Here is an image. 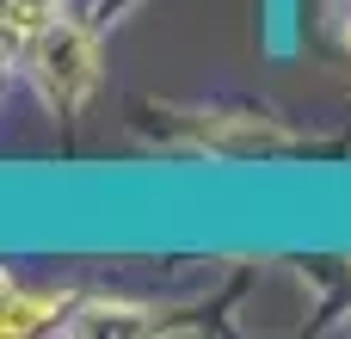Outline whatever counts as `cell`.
<instances>
[{"mask_svg":"<svg viewBox=\"0 0 351 339\" xmlns=\"http://www.w3.org/2000/svg\"><path fill=\"white\" fill-rule=\"evenodd\" d=\"M31 68H37V80H43L49 99L74 105V99L93 86V74H99V56H93V37H86L80 25L56 19V25L37 31V43H31Z\"/></svg>","mask_w":351,"mask_h":339,"instance_id":"cell-1","label":"cell"},{"mask_svg":"<svg viewBox=\"0 0 351 339\" xmlns=\"http://www.w3.org/2000/svg\"><path fill=\"white\" fill-rule=\"evenodd\" d=\"M37 321H43V309H37L31 296H12V290H6V334H31Z\"/></svg>","mask_w":351,"mask_h":339,"instance_id":"cell-2","label":"cell"},{"mask_svg":"<svg viewBox=\"0 0 351 339\" xmlns=\"http://www.w3.org/2000/svg\"><path fill=\"white\" fill-rule=\"evenodd\" d=\"M37 12H43V0H6V25H12V31H31Z\"/></svg>","mask_w":351,"mask_h":339,"instance_id":"cell-3","label":"cell"}]
</instances>
